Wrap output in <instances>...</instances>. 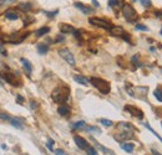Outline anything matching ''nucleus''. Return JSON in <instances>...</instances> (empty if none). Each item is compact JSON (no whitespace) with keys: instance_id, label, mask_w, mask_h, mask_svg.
I'll list each match as a JSON object with an SVG mask.
<instances>
[{"instance_id":"nucleus-36","label":"nucleus","mask_w":162,"mask_h":155,"mask_svg":"<svg viewBox=\"0 0 162 155\" xmlns=\"http://www.w3.org/2000/svg\"><path fill=\"white\" fill-rule=\"evenodd\" d=\"M58 13H59V10H55V11H51V13H49V11H45V14H46V15H48V16H50V17L55 16Z\"/></svg>"},{"instance_id":"nucleus-23","label":"nucleus","mask_w":162,"mask_h":155,"mask_svg":"<svg viewBox=\"0 0 162 155\" xmlns=\"http://www.w3.org/2000/svg\"><path fill=\"white\" fill-rule=\"evenodd\" d=\"M145 127H146V128H147V129H149L150 131H151V133H152V134H154V135H155V137H156L157 139H158V140H160V142H161V143H162V137H160V135H158V134H157V133H156V131H155L154 129H152V128H151V125H150V124H147V123H146V124H145Z\"/></svg>"},{"instance_id":"nucleus-11","label":"nucleus","mask_w":162,"mask_h":155,"mask_svg":"<svg viewBox=\"0 0 162 155\" xmlns=\"http://www.w3.org/2000/svg\"><path fill=\"white\" fill-rule=\"evenodd\" d=\"M74 6L77 8L80 11H82L84 14H91V13H94V9L90 8V6H87V5H84V4H81V3H75L74 4Z\"/></svg>"},{"instance_id":"nucleus-15","label":"nucleus","mask_w":162,"mask_h":155,"mask_svg":"<svg viewBox=\"0 0 162 155\" xmlns=\"http://www.w3.org/2000/svg\"><path fill=\"white\" fill-rule=\"evenodd\" d=\"M21 61V65H22V67H24V70L27 72V73H31V71H32V66H31V63L29 62V61H27L26 58H21L20 60Z\"/></svg>"},{"instance_id":"nucleus-34","label":"nucleus","mask_w":162,"mask_h":155,"mask_svg":"<svg viewBox=\"0 0 162 155\" xmlns=\"http://www.w3.org/2000/svg\"><path fill=\"white\" fill-rule=\"evenodd\" d=\"M53 144H54V140L53 139H49L48 143H46V147H48L50 150H53Z\"/></svg>"},{"instance_id":"nucleus-38","label":"nucleus","mask_w":162,"mask_h":155,"mask_svg":"<svg viewBox=\"0 0 162 155\" xmlns=\"http://www.w3.org/2000/svg\"><path fill=\"white\" fill-rule=\"evenodd\" d=\"M0 54H1V55H4V56H6V51L4 50L3 45H0Z\"/></svg>"},{"instance_id":"nucleus-32","label":"nucleus","mask_w":162,"mask_h":155,"mask_svg":"<svg viewBox=\"0 0 162 155\" xmlns=\"http://www.w3.org/2000/svg\"><path fill=\"white\" fill-rule=\"evenodd\" d=\"M136 30H142V31H147V26H145V25H142V24H137L136 26Z\"/></svg>"},{"instance_id":"nucleus-3","label":"nucleus","mask_w":162,"mask_h":155,"mask_svg":"<svg viewBox=\"0 0 162 155\" xmlns=\"http://www.w3.org/2000/svg\"><path fill=\"white\" fill-rule=\"evenodd\" d=\"M122 14L125 19L128 21V22H135L137 21V13L136 10L133 9L130 4H125L123 8H122Z\"/></svg>"},{"instance_id":"nucleus-21","label":"nucleus","mask_w":162,"mask_h":155,"mask_svg":"<svg viewBox=\"0 0 162 155\" xmlns=\"http://www.w3.org/2000/svg\"><path fill=\"white\" fill-rule=\"evenodd\" d=\"M154 96L158 102H162V88H157V90H155Z\"/></svg>"},{"instance_id":"nucleus-8","label":"nucleus","mask_w":162,"mask_h":155,"mask_svg":"<svg viewBox=\"0 0 162 155\" xmlns=\"http://www.w3.org/2000/svg\"><path fill=\"white\" fill-rule=\"evenodd\" d=\"M125 111L128 112V113H131L132 115H135L136 118H140V119L143 118V113L138 109V108L133 107V106H125Z\"/></svg>"},{"instance_id":"nucleus-20","label":"nucleus","mask_w":162,"mask_h":155,"mask_svg":"<svg viewBox=\"0 0 162 155\" xmlns=\"http://www.w3.org/2000/svg\"><path fill=\"white\" fill-rule=\"evenodd\" d=\"M48 50H49V46H48V45H45V44H39V45H38V51H39V54L45 55L46 52H48Z\"/></svg>"},{"instance_id":"nucleus-24","label":"nucleus","mask_w":162,"mask_h":155,"mask_svg":"<svg viewBox=\"0 0 162 155\" xmlns=\"http://www.w3.org/2000/svg\"><path fill=\"white\" fill-rule=\"evenodd\" d=\"M0 119H3V120H11V117L6 114L5 112H3V111H0Z\"/></svg>"},{"instance_id":"nucleus-18","label":"nucleus","mask_w":162,"mask_h":155,"mask_svg":"<svg viewBox=\"0 0 162 155\" xmlns=\"http://www.w3.org/2000/svg\"><path fill=\"white\" fill-rule=\"evenodd\" d=\"M50 31V27H48V26H44V27H40V29L35 32V35L38 36V37H40V36H44V35H46L48 32Z\"/></svg>"},{"instance_id":"nucleus-37","label":"nucleus","mask_w":162,"mask_h":155,"mask_svg":"<svg viewBox=\"0 0 162 155\" xmlns=\"http://www.w3.org/2000/svg\"><path fill=\"white\" fill-rule=\"evenodd\" d=\"M64 40H65V37H64L62 35H60V36L56 37V42H62Z\"/></svg>"},{"instance_id":"nucleus-27","label":"nucleus","mask_w":162,"mask_h":155,"mask_svg":"<svg viewBox=\"0 0 162 155\" xmlns=\"http://www.w3.org/2000/svg\"><path fill=\"white\" fill-rule=\"evenodd\" d=\"M100 123L102 124V125H105V127H111L114 123L111 120H109V119H100Z\"/></svg>"},{"instance_id":"nucleus-7","label":"nucleus","mask_w":162,"mask_h":155,"mask_svg":"<svg viewBox=\"0 0 162 155\" xmlns=\"http://www.w3.org/2000/svg\"><path fill=\"white\" fill-rule=\"evenodd\" d=\"M110 31H111V34L112 35H115V36H120V37H122V39H125L127 42H128V40H130V37L126 35V32L123 31V29L122 27H120V26H112L110 29Z\"/></svg>"},{"instance_id":"nucleus-40","label":"nucleus","mask_w":162,"mask_h":155,"mask_svg":"<svg viewBox=\"0 0 162 155\" xmlns=\"http://www.w3.org/2000/svg\"><path fill=\"white\" fill-rule=\"evenodd\" d=\"M91 1H92V4H94L95 6H99V5H100V4H99V1H97V0H91Z\"/></svg>"},{"instance_id":"nucleus-12","label":"nucleus","mask_w":162,"mask_h":155,"mask_svg":"<svg viewBox=\"0 0 162 155\" xmlns=\"http://www.w3.org/2000/svg\"><path fill=\"white\" fill-rule=\"evenodd\" d=\"M59 27H60V31H61L62 34H72V32L75 31V29L69 24H60Z\"/></svg>"},{"instance_id":"nucleus-17","label":"nucleus","mask_w":162,"mask_h":155,"mask_svg":"<svg viewBox=\"0 0 162 155\" xmlns=\"http://www.w3.org/2000/svg\"><path fill=\"white\" fill-rule=\"evenodd\" d=\"M121 147L125 152H127V153H132L133 149H135V145L132 143H123V144H121Z\"/></svg>"},{"instance_id":"nucleus-31","label":"nucleus","mask_w":162,"mask_h":155,"mask_svg":"<svg viewBox=\"0 0 162 155\" xmlns=\"http://www.w3.org/2000/svg\"><path fill=\"white\" fill-rule=\"evenodd\" d=\"M109 5L111 8H115L119 5V0H109Z\"/></svg>"},{"instance_id":"nucleus-29","label":"nucleus","mask_w":162,"mask_h":155,"mask_svg":"<svg viewBox=\"0 0 162 155\" xmlns=\"http://www.w3.org/2000/svg\"><path fill=\"white\" fill-rule=\"evenodd\" d=\"M54 153H55V155H69L65 150H62V149H56V150H54Z\"/></svg>"},{"instance_id":"nucleus-4","label":"nucleus","mask_w":162,"mask_h":155,"mask_svg":"<svg viewBox=\"0 0 162 155\" xmlns=\"http://www.w3.org/2000/svg\"><path fill=\"white\" fill-rule=\"evenodd\" d=\"M90 24L94 25V26H97V27H101V29H105V30H110L112 25L110 24L109 21L104 20V19H99V17H90L89 19Z\"/></svg>"},{"instance_id":"nucleus-25","label":"nucleus","mask_w":162,"mask_h":155,"mask_svg":"<svg viewBox=\"0 0 162 155\" xmlns=\"http://www.w3.org/2000/svg\"><path fill=\"white\" fill-rule=\"evenodd\" d=\"M86 153H87V155H97L96 149L92 148V147H87L86 148Z\"/></svg>"},{"instance_id":"nucleus-14","label":"nucleus","mask_w":162,"mask_h":155,"mask_svg":"<svg viewBox=\"0 0 162 155\" xmlns=\"http://www.w3.org/2000/svg\"><path fill=\"white\" fill-rule=\"evenodd\" d=\"M58 112H59L60 115L65 117V115H69V113H70V108H69L66 104H61L58 108Z\"/></svg>"},{"instance_id":"nucleus-16","label":"nucleus","mask_w":162,"mask_h":155,"mask_svg":"<svg viewBox=\"0 0 162 155\" xmlns=\"http://www.w3.org/2000/svg\"><path fill=\"white\" fill-rule=\"evenodd\" d=\"M74 79H75L77 83L84 84V86L89 84V79H87L86 77H84V76H80V74H75V76H74Z\"/></svg>"},{"instance_id":"nucleus-9","label":"nucleus","mask_w":162,"mask_h":155,"mask_svg":"<svg viewBox=\"0 0 162 155\" xmlns=\"http://www.w3.org/2000/svg\"><path fill=\"white\" fill-rule=\"evenodd\" d=\"M133 137V131H120V134L115 135V139L117 142H122V140H126Z\"/></svg>"},{"instance_id":"nucleus-13","label":"nucleus","mask_w":162,"mask_h":155,"mask_svg":"<svg viewBox=\"0 0 162 155\" xmlns=\"http://www.w3.org/2000/svg\"><path fill=\"white\" fill-rule=\"evenodd\" d=\"M0 76H1L5 81L8 82V83H10V84H13V86H15V84H18L16 83V81H15V78H14V76L13 74H10V73H8V72H5V73H0Z\"/></svg>"},{"instance_id":"nucleus-28","label":"nucleus","mask_w":162,"mask_h":155,"mask_svg":"<svg viewBox=\"0 0 162 155\" xmlns=\"http://www.w3.org/2000/svg\"><path fill=\"white\" fill-rule=\"evenodd\" d=\"M140 3L142 4V6H143V8H150V6L152 5L151 0H140Z\"/></svg>"},{"instance_id":"nucleus-6","label":"nucleus","mask_w":162,"mask_h":155,"mask_svg":"<svg viewBox=\"0 0 162 155\" xmlns=\"http://www.w3.org/2000/svg\"><path fill=\"white\" fill-rule=\"evenodd\" d=\"M147 90H149L147 87H135V88H133V91H136V92H132V93H130V95H131L132 97L145 99V97L147 95Z\"/></svg>"},{"instance_id":"nucleus-35","label":"nucleus","mask_w":162,"mask_h":155,"mask_svg":"<svg viewBox=\"0 0 162 155\" xmlns=\"http://www.w3.org/2000/svg\"><path fill=\"white\" fill-rule=\"evenodd\" d=\"M20 8H21V9H24L25 11H27V10H29V9L31 8V5H30V4H21Z\"/></svg>"},{"instance_id":"nucleus-41","label":"nucleus","mask_w":162,"mask_h":155,"mask_svg":"<svg viewBox=\"0 0 162 155\" xmlns=\"http://www.w3.org/2000/svg\"><path fill=\"white\" fill-rule=\"evenodd\" d=\"M18 99H19V103H21L22 102V97L21 96H18Z\"/></svg>"},{"instance_id":"nucleus-33","label":"nucleus","mask_w":162,"mask_h":155,"mask_svg":"<svg viewBox=\"0 0 162 155\" xmlns=\"http://www.w3.org/2000/svg\"><path fill=\"white\" fill-rule=\"evenodd\" d=\"M137 58H138V56L136 55V56H133L132 57V63L136 66V67H138V66H141V63L140 62H137Z\"/></svg>"},{"instance_id":"nucleus-30","label":"nucleus","mask_w":162,"mask_h":155,"mask_svg":"<svg viewBox=\"0 0 162 155\" xmlns=\"http://www.w3.org/2000/svg\"><path fill=\"white\" fill-rule=\"evenodd\" d=\"M85 129H86V131H99L100 133V129L96 128V127H85Z\"/></svg>"},{"instance_id":"nucleus-26","label":"nucleus","mask_w":162,"mask_h":155,"mask_svg":"<svg viewBox=\"0 0 162 155\" xmlns=\"http://www.w3.org/2000/svg\"><path fill=\"white\" fill-rule=\"evenodd\" d=\"M10 122H11V124H13L14 127H16V128H21V127H22L20 119H11Z\"/></svg>"},{"instance_id":"nucleus-42","label":"nucleus","mask_w":162,"mask_h":155,"mask_svg":"<svg viewBox=\"0 0 162 155\" xmlns=\"http://www.w3.org/2000/svg\"><path fill=\"white\" fill-rule=\"evenodd\" d=\"M160 34H161V36H162V29H161V32H160Z\"/></svg>"},{"instance_id":"nucleus-1","label":"nucleus","mask_w":162,"mask_h":155,"mask_svg":"<svg viewBox=\"0 0 162 155\" xmlns=\"http://www.w3.org/2000/svg\"><path fill=\"white\" fill-rule=\"evenodd\" d=\"M92 86L95 88H97L101 93H104V95H107L110 93V83L107 81H105V79H101V78H97V77H91L90 81H89Z\"/></svg>"},{"instance_id":"nucleus-22","label":"nucleus","mask_w":162,"mask_h":155,"mask_svg":"<svg viewBox=\"0 0 162 155\" xmlns=\"http://www.w3.org/2000/svg\"><path fill=\"white\" fill-rule=\"evenodd\" d=\"M85 127H86L85 120H80V122H76V123L72 124V128L74 129H81V128H85Z\"/></svg>"},{"instance_id":"nucleus-19","label":"nucleus","mask_w":162,"mask_h":155,"mask_svg":"<svg viewBox=\"0 0 162 155\" xmlns=\"http://www.w3.org/2000/svg\"><path fill=\"white\" fill-rule=\"evenodd\" d=\"M5 17L8 19V20H18V17H19V15L13 11V10H8V13L5 14Z\"/></svg>"},{"instance_id":"nucleus-5","label":"nucleus","mask_w":162,"mask_h":155,"mask_svg":"<svg viewBox=\"0 0 162 155\" xmlns=\"http://www.w3.org/2000/svg\"><path fill=\"white\" fill-rule=\"evenodd\" d=\"M59 55H60V57L64 58L69 65H71V66L75 65V57H74V55L71 54L70 50L61 49V50H59Z\"/></svg>"},{"instance_id":"nucleus-39","label":"nucleus","mask_w":162,"mask_h":155,"mask_svg":"<svg viewBox=\"0 0 162 155\" xmlns=\"http://www.w3.org/2000/svg\"><path fill=\"white\" fill-rule=\"evenodd\" d=\"M151 153H152V154H154V155H162L161 153H158V152H157V150H156V149H151Z\"/></svg>"},{"instance_id":"nucleus-10","label":"nucleus","mask_w":162,"mask_h":155,"mask_svg":"<svg viewBox=\"0 0 162 155\" xmlns=\"http://www.w3.org/2000/svg\"><path fill=\"white\" fill-rule=\"evenodd\" d=\"M74 142H75V144L80 149H86L89 147V143H87L82 137H80V135H75V137H74Z\"/></svg>"},{"instance_id":"nucleus-2","label":"nucleus","mask_w":162,"mask_h":155,"mask_svg":"<svg viewBox=\"0 0 162 155\" xmlns=\"http://www.w3.org/2000/svg\"><path fill=\"white\" fill-rule=\"evenodd\" d=\"M69 90L67 88H61V87H59L56 88L54 92H53V99L54 102H56V103H64V102H66V99L69 98Z\"/></svg>"}]
</instances>
